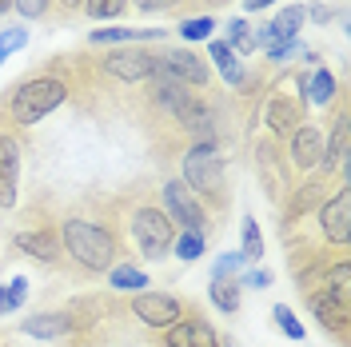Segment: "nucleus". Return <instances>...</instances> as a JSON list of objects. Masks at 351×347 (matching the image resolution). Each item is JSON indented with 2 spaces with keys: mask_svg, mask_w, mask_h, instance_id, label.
Masks as SVG:
<instances>
[{
  "mask_svg": "<svg viewBox=\"0 0 351 347\" xmlns=\"http://www.w3.org/2000/svg\"><path fill=\"white\" fill-rule=\"evenodd\" d=\"M343 156H348V116L339 112V116H335V124H331V140L324 144V160H319L324 180H328L335 168H343Z\"/></svg>",
  "mask_w": 351,
  "mask_h": 347,
  "instance_id": "18",
  "label": "nucleus"
},
{
  "mask_svg": "<svg viewBox=\"0 0 351 347\" xmlns=\"http://www.w3.org/2000/svg\"><path fill=\"white\" fill-rule=\"evenodd\" d=\"M24 44H28V28H4V32H0V64H4L12 52H21Z\"/></svg>",
  "mask_w": 351,
  "mask_h": 347,
  "instance_id": "31",
  "label": "nucleus"
},
{
  "mask_svg": "<svg viewBox=\"0 0 351 347\" xmlns=\"http://www.w3.org/2000/svg\"><path fill=\"white\" fill-rule=\"evenodd\" d=\"M132 239H136L144 260H164L172 252V239H176L172 219L164 216V208H140L132 216Z\"/></svg>",
  "mask_w": 351,
  "mask_h": 347,
  "instance_id": "4",
  "label": "nucleus"
},
{
  "mask_svg": "<svg viewBox=\"0 0 351 347\" xmlns=\"http://www.w3.org/2000/svg\"><path fill=\"white\" fill-rule=\"evenodd\" d=\"M271 4H276V0H243L247 12H260V8H271Z\"/></svg>",
  "mask_w": 351,
  "mask_h": 347,
  "instance_id": "37",
  "label": "nucleus"
},
{
  "mask_svg": "<svg viewBox=\"0 0 351 347\" xmlns=\"http://www.w3.org/2000/svg\"><path fill=\"white\" fill-rule=\"evenodd\" d=\"M156 68H160V56L144 48H116L104 56V72L120 84H144L156 76Z\"/></svg>",
  "mask_w": 351,
  "mask_h": 347,
  "instance_id": "6",
  "label": "nucleus"
},
{
  "mask_svg": "<svg viewBox=\"0 0 351 347\" xmlns=\"http://www.w3.org/2000/svg\"><path fill=\"white\" fill-rule=\"evenodd\" d=\"M156 56H160V72L176 76L180 84L208 88V80H212V68H208V60H204V56H196V52H188V48H164V52H156Z\"/></svg>",
  "mask_w": 351,
  "mask_h": 347,
  "instance_id": "9",
  "label": "nucleus"
},
{
  "mask_svg": "<svg viewBox=\"0 0 351 347\" xmlns=\"http://www.w3.org/2000/svg\"><path fill=\"white\" fill-rule=\"evenodd\" d=\"M184 184L196 192V200L208 212H223L232 204L228 192V180H223V156H219L216 140H196L188 152H184Z\"/></svg>",
  "mask_w": 351,
  "mask_h": 347,
  "instance_id": "2",
  "label": "nucleus"
},
{
  "mask_svg": "<svg viewBox=\"0 0 351 347\" xmlns=\"http://www.w3.org/2000/svg\"><path fill=\"white\" fill-rule=\"evenodd\" d=\"M240 256L243 260H260L263 256V232H260V224L247 216L243 219V248H240Z\"/></svg>",
  "mask_w": 351,
  "mask_h": 347,
  "instance_id": "28",
  "label": "nucleus"
},
{
  "mask_svg": "<svg viewBox=\"0 0 351 347\" xmlns=\"http://www.w3.org/2000/svg\"><path fill=\"white\" fill-rule=\"evenodd\" d=\"M176 4H180V0H136L140 12H172Z\"/></svg>",
  "mask_w": 351,
  "mask_h": 347,
  "instance_id": "35",
  "label": "nucleus"
},
{
  "mask_svg": "<svg viewBox=\"0 0 351 347\" xmlns=\"http://www.w3.org/2000/svg\"><path fill=\"white\" fill-rule=\"evenodd\" d=\"M339 96V84H335V76H331L328 68H319V72H311V80H307V100L315 104V108H324Z\"/></svg>",
  "mask_w": 351,
  "mask_h": 347,
  "instance_id": "20",
  "label": "nucleus"
},
{
  "mask_svg": "<svg viewBox=\"0 0 351 347\" xmlns=\"http://www.w3.org/2000/svg\"><path fill=\"white\" fill-rule=\"evenodd\" d=\"M324 144H328V136L315 128V124H300L295 136L287 140V168H295V172H311V168H319V160H324Z\"/></svg>",
  "mask_w": 351,
  "mask_h": 347,
  "instance_id": "11",
  "label": "nucleus"
},
{
  "mask_svg": "<svg viewBox=\"0 0 351 347\" xmlns=\"http://www.w3.org/2000/svg\"><path fill=\"white\" fill-rule=\"evenodd\" d=\"M56 4H60L64 12H76V8H84V0H56Z\"/></svg>",
  "mask_w": 351,
  "mask_h": 347,
  "instance_id": "38",
  "label": "nucleus"
},
{
  "mask_svg": "<svg viewBox=\"0 0 351 347\" xmlns=\"http://www.w3.org/2000/svg\"><path fill=\"white\" fill-rule=\"evenodd\" d=\"M16 252L24 256H32V260L40 263H60L64 256V248H60V232H52V228H28V232H16Z\"/></svg>",
  "mask_w": 351,
  "mask_h": 347,
  "instance_id": "15",
  "label": "nucleus"
},
{
  "mask_svg": "<svg viewBox=\"0 0 351 347\" xmlns=\"http://www.w3.org/2000/svg\"><path fill=\"white\" fill-rule=\"evenodd\" d=\"M60 248L68 252V260L80 263L92 276L108 272L116 256H120V243H116L108 224H96V219H84V216H68L60 224Z\"/></svg>",
  "mask_w": 351,
  "mask_h": 347,
  "instance_id": "1",
  "label": "nucleus"
},
{
  "mask_svg": "<svg viewBox=\"0 0 351 347\" xmlns=\"http://www.w3.org/2000/svg\"><path fill=\"white\" fill-rule=\"evenodd\" d=\"M228 48L236 52V56H252L256 52V32H252V24L247 21H228Z\"/></svg>",
  "mask_w": 351,
  "mask_h": 347,
  "instance_id": "23",
  "label": "nucleus"
},
{
  "mask_svg": "<svg viewBox=\"0 0 351 347\" xmlns=\"http://www.w3.org/2000/svg\"><path fill=\"white\" fill-rule=\"evenodd\" d=\"M128 8V0H84V12L92 21H116Z\"/></svg>",
  "mask_w": 351,
  "mask_h": 347,
  "instance_id": "29",
  "label": "nucleus"
},
{
  "mask_svg": "<svg viewBox=\"0 0 351 347\" xmlns=\"http://www.w3.org/2000/svg\"><path fill=\"white\" fill-rule=\"evenodd\" d=\"M21 140L16 132H4L0 128V208H16V184H21Z\"/></svg>",
  "mask_w": 351,
  "mask_h": 347,
  "instance_id": "10",
  "label": "nucleus"
},
{
  "mask_svg": "<svg viewBox=\"0 0 351 347\" xmlns=\"http://www.w3.org/2000/svg\"><path fill=\"white\" fill-rule=\"evenodd\" d=\"M280 164H287L284 156L267 152V148L260 152V172L267 176V192H271V195H280V192H284V180H280Z\"/></svg>",
  "mask_w": 351,
  "mask_h": 347,
  "instance_id": "26",
  "label": "nucleus"
},
{
  "mask_svg": "<svg viewBox=\"0 0 351 347\" xmlns=\"http://www.w3.org/2000/svg\"><path fill=\"white\" fill-rule=\"evenodd\" d=\"M271 320H276V327L284 331L287 339H304V335H307V331H304V324L295 320V311H291L287 304H276V307H271Z\"/></svg>",
  "mask_w": 351,
  "mask_h": 347,
  "instance_id": "27",
  "label": "nucleus"
},
{
  "mask_svg": "<svg viewBox=\"0 0 351 347\" xmlns=\"http://www.w3.org/2000/svg\"><path fill=\"white\" fill-rule=\"evenodd\" d=\"M212 28H216L212 16H188V21L180 24V36H184L188 44H196V40H208V36H212Z\"/></svg>",
  "mask_w": 351,
  "mask_h": 347,
  "instance_id": "30",
  "label": "nucleus"
},
{
  "mask_svg": "<svg viewBox=\"0 0 351 347\" xmlns=\"http://www.w3.org/2000/svg\"><path fill=\"white\" fill-rule=\"evenodd\" d=\"M164 347H219V335L208 320L184 315L180 324L164 327Z\"/></svg>",
  "mask_w": 351,
  "mask_h": 347,
  "instance_id": "14",
  "label": "nucleus"
},
{
  "mask_svg": "<svg viewBox=\"0 0 351 347\" xmlns=\"http://www.w3.org/2000/svg\"><path fill=\"white\" fill-rule=\"evenodd\" d=\"M208 56L216 60L219 76H223L228 84H232V88H243V80H247V76H243V64H240V56H236L228 44H223V40H212V44H208Z\"/></svg>",
  "mask_w": 351,
  "mask_h": 347,
  "instance_id": "19",
  "label": "nucleus"
},
{
  "mask_svg": "<svg viewBox=\"0 0 351 347\" xmlns=\"http://www.w3.org/2000/svg\"><path fill=\"white\" fill-rule=\"evenodd\" d=\"M140 40H168V28H96L88 44H140Z\"/></svg>",
  "mask_w": 351,
  "mask_h": 347,
  "instance_id": "17",
  "label": "nucleus"
},
{
  "mask_svg": "<svg viewBox=\"0 0 351 347\" xmlns=\"http://www.w3.org/2000/svg\"><path fill=\"white\" fill-rule=\"evenodd\" d=\"M12 8V0H0V12H8Z\"/></svg>",
  "mask_w": 351,
  "mask_h": 347,
  "instance_id": "39",
  "label": "nucleus"
},
{
  "mask_svg": "<svg viewBox=\"0 0 351 347\" xmlns=\"http://www.w3.org/2000/svg\"><path fill=\"white\" fill-rule=\"evenodd\" d=\"M240 267H243L240 252H223V256L216 260V267H212V280H236V276H240Z\"/></svg>",
  "mask_w": 351,
  "mask_h": 347,
  "instance_id": "32",
  "label": "nucleus"
},
{
  "mask_svg": "<svg viewBox=\"0 0 351 347\" xmlns=\"http://www.w3.org/2000/svg\"><path fill=\"white\" fill-rule=\"evenodd\" d=\"M21 331L24 335H36V339H64V335L76 331V315L72 311H40V315L24 320Z\"/></svg>",
  "mask_w": 351,
  "mask_h": 347,
  "instance_id": "16",
  "label": "nucleus"
},
{
  "mask_svg": "<svg viewBox=\"0 0 351 347\" xmlns=\"http://www.w3.org/2000/svg\"><path fill=\"white\" fill-rule=\"evenodd\" d=\"M307 296V307L315 311V320H319V327L328 331L335 344H348V324H351V304H339L331 291H324L319 283L315 287H304Z\"/></svg>",
  "mask_w": 351,
  "mask_h": 347,
  "instance_id": "7",
  "label": "nucleus"
},
{
  "mask_svg": "<svg viewBox=\"0 0 351 347\" xmlns=\"http://www.w3.org/2000/svg\"><path fill=\"white\" fill-rule=\"evenodd\" d=\"M24 300H28V280H24V276H16L8 287H0V315H12V311H21Z\"/></svg>",
  "mask_w": 351,
  "mask_h": 347,
  "instance_id": "24",
  "label": "nucleus"
},
{
  "mask_svg": "<svg viewBox=\"0 0 351 347\" xmlns=\"http://www.w3.org/2000/svg\"><path fill=\"white\" fill-rule=\"evenodd\" d=\"M68 100V84L60 76H52V72H40V76H32V80H24L16 84L12 92V100H8V120H12V128H32V124H40L44 116H52V112L60 108Z\"/></svg>",
  "mask_w": 351,
  "mask_h": 347,
  "instance_id": "3",
  "label": "nucleus"
},
{
  "mask_svg": "<svg viewBox=\"0 0 351 347\" xmlns=\"http://www.w3.org/2000/svg\"><path fill=\"white\" fill-rule=\"evenodd\" d=\"M348 204H351L348 188H335V195L319 204V232H324V239H328V243H335V248H348V243H351Z\"/></svg>",
  "mask_w": 351,
  "mask_h": 347,
  "instance_id": "13",
  "label": "nucleus"
},
{
  "mask_svg": "<svg viewBox=\"0 0 351 347\" xmlns=\"http://www.w3.org/2000/svg\"><path fill=\"white\" fill-rule=\"evenodd\" d=\"M208 296H212V304H216L223 315H236V311H240V283L236 280H212L208 283Z\"/></svg>",
  "mask_w": 351,
  "mask_h": 347,
  "instance_id": "21",
  "label": "nucleus"
},
{
  "mask_svg": "<svg viewBox=\"0 0 351 347\" xmlns=\"http://www.w3.org/2000/svg\"><path fill=\"white\" fill-rule=\"evenodd\" d=\"M204 243H208V239H204V232H184L180 239H172L176 256H180L184 263H196L199 256H204Z\"/></svg>",
  "mask_w": 351,
  "mask_h": 347,
  "instance_id": "25",
  "label": "nucleus"
},
{
  "mask_svg": "<svg viewBox=\"0 0 351 347\" xmlns=\"http://www.w3.org/2000/svg\"><path fill=\"white\" fill-rule=\"evenodd\" d=\"M300 124H307L304 100L295 92H276L271 104H267V132H271V140H291Z\"/></svg>",
  "mask_w": 351,
  "mask_h": 347,
  "instance_id": "12",
  "label": "nucleus"
},
{
  "mask_svg": "<svg viewBox=\"0 0 351 347\" xmlns=\"http://www.w3.org/2000/svg\"><path fill=\"white\" fill-rule=\"evenodd\" d=\"M236 283H240V287H267V283H271V272H267V267H256V272L236 276Z\"/></svg>",
  "mask_w": 351,
  "mask_h": 347,
  "instance_id": "34",
  "label": "nucleus"
},
{
  "mask_svg": "<svg viewBox=\"0 0 351 347\" xmlns=\"http://www.w3.org/2000/svg\"><path fill=\"white\" fill-rule=\"evenodd\" d=\"M108 283L116 287V291H144L148 276H144L140 267H132V263H112L108 267Z\"/></svg>",
  "mask_w": 351,
  "mask_h": 347,
  "instance_id": "22",
  "label": "nucleus"
},
{
  "mask_svg": "<svg viewBox=\"0 0 351 347\" xmlns=\"http://www.w3.org/2000/svg\"><path fill=\"white\" fill-rule=\"evenodd\" d=\"M160 200H164V216L180 224L184 232H204L212 219H208V208L196 200V192L184 184V180H168L160 188Z\"/></svg>",
  "mask_w": 351,
  "mask_h": 347,
  "instance_id": "5",
  "label": "nucleus"
},
{
  "mask_svg": "<svg viewBox=\"0 0 351 347\" xmlns=\"http://www.w3.org/2000/svg\"><path fill=\"white\" fill-rule=\"evenodd\" d=\"M219 347H232V344H219Z\"/></svg>",
  "mask_w": 351,
  "mask_h": 347,
  "instance_id": "40",
  "label": "nucleus"
},
{
  "mask_svg": "<svg viewBox=\"0 0 351 347\" xmlns=\"http://www.w3.org/2000/svg\"><path fill=\"white\" fill-rule=\"evenodd\" d=\"M48 4H52V0H12V8H16L21 16H28V21H40L44 12H48Z\"/></svg>",
  "mask_w": 351,
  "mask_h": 347,
  "instance_id": "33",
  "label": "nucleus"
},
{
  "mask_svg": "<svg viewBox=\"0 0 351 347\" xmlns=\"http://www.w3.org/2000/svg\"><path fill=\"white\" fill-rule=\"evenodd\" d=\"M304 12H307L315 24H328V21H331V8H328V4H311V8H304Z\"/></svg>",
  "mask_w": 351,
  "mask_h": 347,
  "instance_id": "36",
  "label": "nucleus"
},
{
  "mask_svg": "<svg viewBox=\"0 0 351 347\" xmlns=\"http://www.w3.org/2000/svg\"><path fill=\"white\" fill-rule=\"evenodd\" d=\"M132 315L140 320V324H148V327H172L180 324L188 311H184V304L176 300L172 291H140L136 300H132Z\"/></svg>",
  "mask_w": 351,
  "mask_h": 347,
  "instance_id": "8",
  "label": "nucleus"
}]
</instances>
